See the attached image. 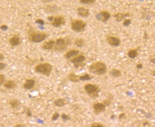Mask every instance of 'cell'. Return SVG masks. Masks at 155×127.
<instances>
[{"mask_svg": "<svg viewBox=\"0 0 155 127\" xmlns=\"http://www.w3.org/2000/svg\"><path fill=\"white\" fill-rule=\"evenodd\" d=\"M0 29H1V30L5 31L7 30V29H8V27L6 25H3L0 26Z\"/></svg>", "mask_w": 155, "mask_h": 127, "instance_id": "35", "label": "cell"}, {"mask_svg": "<svg viewBox=\"0 0 155 127\" xmlns=\"http://www.w3.org/2000/svg\"><path fill=\"white\" fill-rule=\"evenodd\" d=\"M109 74L111 77L115 78L120 77L122 76V72L119 70L115 68H112L109 72Z\"/></svg>", "mask_w": 155, "mask_h": 127, "instance_id": "20", "label": "cell"}, {"mask_svg": "<svg viewBox=\"0 0 155 127\" xmlns=\"http://www.w3.org/2000/svg\"><path fill=\"white\" fill-rule=\"evenodd\" d=\"M106 64L101 61H96L92 63L88 67V70L91 73L97 75H102L107 72Z\"/></svg>", "mask_w": 155, "mask_h": 127, "instance_id": "2", "label": "cell"}, {"mask_svg": "<svg viewBox=\"0 0 155 127\" xmlns=\"http://www.w3.org/2000/svg\"><path fill=\"white\" fill-rule=\"evenodd\" d=\"M136 68L138 70H141L143 68V65L141 63H139L136 65Z\"/></svg>", "mask_w": 155, "mask_h": 127, "instance_id": "37", "label": "cell"}, {"mask_svg": "<svg viewBox=\"0 0 155 127\" xmlns=\"http://www.w3.org/2000/svg\"><path fill=\"white\" fill-rule=\"evenodd\" d=\"M9 105L14 109H18L21 108V103L19 100L17 98H12L8 101Z\"/></svg>", "mask_w": 155, "mask_h": 127, "instance_id": "18", "label": "cell"}, {"mask_svg": "<svg viewBox=\"0 0 155 127\" xmlns=\"http://www.w3.org/2000/svg\"><path fill=\"white\" fill-rule=\"evenodd\" d=\"M131 23V19H126L125 18L123 21V25L125 27L129 26Z\"/></svg>", "mask_w": 155, "mask_h": 127, "instance_id": "28", "label": "cell"}, {"mask_svg": "<svg viewBox=\"0 0 155 127\" xmlns=\"http://www.w3.org/2000/svg\"><path fill=\"white\" fill-rule=\"evenodd\" d=\"M61 118L64 121H66V120H69L71 119L70 117L68 115H67L66 114L63 113L61 115Z\"/></svg>", "mask_w": 155, "mask_h": 127, "instance_id": "31", "label": "cell"}, {"mask_svg": "<svg viewBox=\"0 0 155 127\" xmlns=\"http://www.w3.org/2000/svg\"><path fill=\"white\" fill-rule=\"evenodd\" d=\"M131 14L129 12H117L113 15L115 21L117 22H120L126 17H130Z\"/></svg>", "mask_w": 155, "mask_h": 127, "instance_id": "15", "label": "cell"}, {"mask_svg": "<svg viewBox=\"0 0 155 127\" xmlns=\"http://www.w3.org/2000/svg\"><path fill=\"white\" fill-rule=\"evenodd\" d=\"M13 127H25V126L22 124H17Z\"/></svg>", "mask_w": 155, "mask_h": 127, "instance_id": "40", "label": "cell"}, {"mask_svg": "<svg viewBox=\"0 0 155 127\" xmlns=\"http://www.w3.org/2000/svg\"><path fill=\"white\" fill-rule=\"evenodd\" d=\"M84 90L90 98L96 99L99 97L101 88L98 84L92 83H87L84 86Z\"/></svg>", "mask_w": 155, "mask_h": 127, "instance_id": "4", "label": "cell"}, {"mask_svg": "<svg viewBox=\"0 0 155 127\" xmlns=\"http://www.w3.org/2000/svg\"><path fill=\"white\" fill-rule=\"evenodd\" d=\"M76 11L77 15L83 18L87 17H89V14H90V10L89 9L86 8L83 6H79V7H77Z\"/></svg>", "mask_w": 155, "mask_h": 127, "instance_id": "12", "label": "cell"}, {"mask_svg": "<svg viewBox=\"0 0 155 127\" xmlns=\"http://www.w3.org/2000/svg\"><path fill=\"white\" fill-rule=\"evenodd\" d=\"M87 26V23L81 19H73L70 22V27L72 30L77 33L84 32Z\"/></svg>", "mask_w": 155, "mask_h": 127, "instance_id": "7", "label": "cell"}, {"mask_svg": "<svg viewBox=\"0 0 155 127\" xmlns=\"http://www.w3.org/2000/svg\"><path fill=\"white\" fill-rule=\"evenodd\" d=\"M112 98V96H109L108 98L103 100L102 102L94 103L92 106L94 113L98 115L106 111V107L111 104Z\"/></svg>", "mask_w": 155, "mask_h": 127, "instance_id": "3", "label": "cell"}, {"mask_svg": "<svg viewBox=\"0 0 155 127\" xmlns=\"http://www.w3.org/2000/svg\"><path fill=\"white\" fill-rule=\"evenodd\" d=\"M60 114H59L57 112H55L53 114L52 116V121H56L58 119H59V117H60Z\"/></svg>", "mask_w": 155, "mask_h": 127, "instance_id": "29", "label": "cell"}, {"mask_svg": "<svg viewBox=\"0 0 155 127\" xmlns=\"http://www.w3.org/2000/svg\"><path fill=\"white\" fill-rule=\"evenodd\" d=\"M79 3L81 4L91 5L93 4L96 3L95 0H80Z\"/></svg>", "mask_w": 155, "mask_h": 127, "instance_id": "26", "label": "cell"}, {"mask_svg": "<svg viewBox=\"0 0 155 127\" xmlns=\"http://www.w3.org/2000/svg\"><path fill=\"white\" fill-rule=\"evenodd\" d=\"M126 117V115L125 113H121L119 115H118V119H125Z\"/></svg>", "mask_w": 155, "mask_h": 127, "instance_id": "36", "label": "cell"}, {"mask_svg": "<svg viewBox=\"0 0 155 127\" xmlns=\"http://www.w3.org/2000/svg\"><path fill=\"white\" fill-rule=\"evenodd\" d=\"M92 76L88 73H85V75H79L80 81H88L92 79Z\"/></svg>", "mask_w": 155, "mask_h": 127, "instance_id": "25", "label": "cell"}, {"mask_svg": "<svg viewBox=\"0 0 155 127\" xmlns=\"http://www.w3.org/2000/svg\"><path fill=\"white\" fill-rule=\"evenodd\" d=\"M87 58L84 54H78L77 55L69 59L71 64H73L74 68H80L85 66Z\"/></svg>", "mask_w": 155, "mask_h": 127, "instance_id": "8", "label": "cell"}, {"mask_svg": "<svg viewBox=\"0 0 155 127\" xmlns=\"http://www.w3.org/2000/svg\"><path fill=\"white\" fill-rule=\"evenodd\" d=\"M54 105L57 107H62L68 103L67 100L65 98H58L54 101Z\"/></svg>", "mask_w": 155, "mask_h": 127, "instance_id": "21", "label": "cell"}, {"mask_svg": "<svg viewBox=\"0 0 155 127\" xmlns=\"http://www.w3.org/2000/svg\"><path fill=\"white\" fill-rule=\"evenodd\" d=\"M35 22L36 23H38L39 25H41V26L44 25V23H45L44 20L42 19H37L36 20Z\"/></svg>", "mask_w": 155, "mask_h": 127, "instance_id": "32", "label": "cell"}, {"mask_svg": "<svg viewBox=\"0 0 155 127\" xmlns=\"http://www.w3.org/2000/svg\"><path fill=\"white\" fill-rule=\"evenodd\" d=\"M106 41L110 46L113 47H118L121 44V40L115 36L108 35L106 37Z\"/></svg>", "mask_w": 155, "mask_h": 127, "instance_id": "11", "label": "cell"}, {"mask_svg": "<svg viewBox=\"0 0 155 127\" xmlns=\"http://www.w3.org/2000/svg\"><path fill=\"white\" fill-rule=\"evenodd\" d=\"M4 56L3 53L0 52V61H3L4 59Z\"/></svg>", "mask_w": 155, "mask_h": 127, "instance_id": "39", "label": "cell"}, {"mask_svg": "<svg viewBox=\"0 0 155 127\" xmlns=\"http://www.w3.org/2000/svg\"><path fill=\"white\" fill-rule=\"evenodd\" d=\"M7 64L4 62H0V70H3L5 69Z\"/></svg>", "mask_w": 155, "mask_h": 127, "instance_id": "34", "label": "cell"}, {"mask_svg": "<svg viewBox=\"0 0 155 127\" xmlns=\"http://www.w3.org/2000/svg\"><path fill=\"white\" fill-rule=\"evenodd\" d=\"M25 114H26V116L28 117H32V111L31 110L30 108H27L26 109V111H25Z\"/></svg>", "mask_w": 155, "mask_h": 127, "instance_id": "33", "label": "cell"}, {"mask_svg": "<svg viewBox=\"0 0 155 127\" xmlns=\"http://www.w3.org/2000/svg\"><path fill=\"white\" fill-rule=\"evenodd\" d=\"M34 70L36 73L49 76L52 72V65L48 62L40 63L34 67Z\"/></svg>", "mask_w": 155, "mask_h": 127, "instance_id": "6", "label": "cell"}, {"mask_svg": "<svg viewBox=\"0 0 155 127\" xmlns=\"http://www.w3.org/2000/svg\"><path fill=\"white\" fill-rule=\"evenodd\" d=\"M69 80L73 83H77L80 81L79 75H76L74 72H70L67 75Z\"/></svg>", "mask_w": 155, "mask_h": 127, "instance_id": "22", "label": "cell"}, {"mask_svg": "<svg viewBox=\"0 0 155 127\" xmlns=\"http://www.w3.org/2000/svg\"><path fill=\"white\" fill-rule=\"evenodd\" d=\"M36 84V81L33 79L30 78L28 79L25 81L23 84V88L25 90H29L32 89L34 87Z\"/></svg>", "mask_w": 155, "mask_h": 127, "instance_id": "17", "label": "cell"}, {"mask_svg": "<svg viewBox=\"0 0 155 127\" xmlns=\"http://www.w3.org/2000/svg\"><path fill=\"white\" fill-rule=\"evenodd\" d=\"M74 44L76 47L81 48L85 44V40L81 37H77L75 39Z\"/></svg>", "mask_w": 155, "mask_h": 127, "instance_id": "23", "label": "cell"}, {"mask_svg": "<svg viewBox=\"0 0 155 127\" xmlns=\"http://www.w3.org/2000/svg\"><path fill=\"white\" fill-rule=\"evenodd\" d=\"M155 70H152V72H151V74H152V75H153V76H155Z\"/></svg>", "mask_w": 155, "mask_h": 127, "instance_id": "41", "label": "cell"}, {"mask_svg": "<svg viewBox=\"0 0 155 127\" xmlns=\"http://www.w3.org/2000/svg\"><path fill=\"white\" fill-rule=\"evenodd\" d=\"M139 54L138 50L136 48H132L129 50L127 53V55L128 57L130 59H135L137 57Z\"/></svg>", "mask_w": 155, "mask_h": 127, "instance_id": "24", "label": "cell"}, {"mask_svg": "<svg viewBox=\"0 0 155 127\" xmlns=\"http://www.w3.org/2000/svg\"><path fill=\"white\" fill-rule=\"evenodd\" d=\"M71 44V40L69 37H59L55 40V45L53 50L57 52L65 51Z\"/></svg>", "mask_w": 155, "mask_h": 127, "instance_id": "5", "label": "cell"}, {"mask_svg": "<svg viewBox=\"0 0 155 127\" xmlns=\"http://www.w3.org/2000/svg\"><path fill=\"white\" fill-rule=\"evenodd\" d=\"M54 16L53 15H50V16H48L47 17V19L48 21H49L50 22H52V21H53V20L54 19Z\"/></svg>", "mask_w": 155, "mask_h": 127, "instance_id": "38", "label": "cell"}, {"mask_svg": "<svg viewBox=\"0 0 155 127\" xmlns=\"http://www.w3.org/2000/svg\"><path fill=\"white\" fill-rule=\"evenodd\" d=\"M66 23V19L65 17L63 15H58L54 17V19L50 23L51 25L55 28H60L63 26Z\"/></svg>", "mask_w": 155, "mask_h": 127, "instance_id": "10", "label": "cell"}, {"mask_svg": "<svg viewBox=\"0 0 155 127\" xmlns=\"http://www.w3.org/2000/svg\"><path fill=\"white\" fill-rule=\"evenodd\" d=\"M22 42V39L21 37L18 35H14L9 39V43L12 47L18 46Z\"/></svg>", "mask_w": 155, "mask_h": 127, "instance_id": "14", "label": "cell"}, {"mask_svg": "<svg viewBox=\"0 0 155 127\" xmlns=\"http://www.w3.org/2000/svg\"><path fill=\"white\" fill-rule=\"evenodd\" d=\"M55 45V40L50 39L44 42L41 45L42 49L45 50H53Z\"/></svg>", "mask_w": 155, "mask_h": 127, "instance_id": "13", "label": "cell"}, {"mask_svg": "<svg viewBox=\"0 0 155 127\" xmlns=\"http://www.w3.org/2000/svg\"><path fill=\"white\" fill-rule=\"evenodd\" d=\"M111 17V14L108 11L102 10L96 14L95 18H96L98 21L106 23L107 21L110 19Z\"/></svg>", "mask_w": 155, "mask_h": 127, "instance_id": "9", "label": "cell"}, {"mask_svg": "<svg viewBox=\"0 0 155 127\" xmlns=\"http://www.w3.org/2000/svg\"><path fill=\"white\" fill-rule=\"evenodd\" d=\"M79 50L77 49H71L66 51L64 55V57L66 59L69 60L74 56L77 55L79 54Z\"/></svg>", "mask_w": 155, "mask_h": 127, "instance_id": "16", "label": "cell"}, {"mask_svg": "<svg viewBox=\"0 0 155 127\" xmlns=\"http://www.w3.org/2000/svg\"><path fill=\"white\" fill-rule=\"evenodd\" d=\"M5 76L4 75L0 73V86L4 84L5 81Z\"/></svg>", "mask_w": 155, "mask_h": 127, "instance_id": "30", "label": "cell"}, {"mask_svg": "<svg viewBox=\"0 0 155 127\" xmlns=\"http://www.w3.org/2000/svg\"><path fill=\"white\" fill-rule=\"evenodd\" d=\"M90 127H107L101 122H93L91 124Z\"/></svg>", "mask_w": 155, "mask_h": 127, "instance_id": "27", "label": "cell"}, {"mask_svg": "<svg viewBox=\"0 0 155 127\" xmlns=\"http://www.w3.org/2000/svg\"><path fill=\"white\" fill-rule=\"evenodd\" d=\"M3 85L6 89H10V90L14 89L17 86V84L16 82L12 79L5 81Z\"/></svg>", "mask_w": 155, "mask_h": 127, "instance_id": "19", "label": "cell"}, {"mask_svg": "<svg viewBox=\"0 0 155 127\" xmlns=\"http://www.w3.org/2000/svg\"><path fill=\"white\" fill-rule=\"evenodd\" d=\"M27 34L29 41L33 43H41L49 36L48 33L36 30L32 26L28 28Z\"/></svg>", "mask_w": 155, "mask_h": 127, "instance_id": "1", "label": "cell"}]
</instances>
